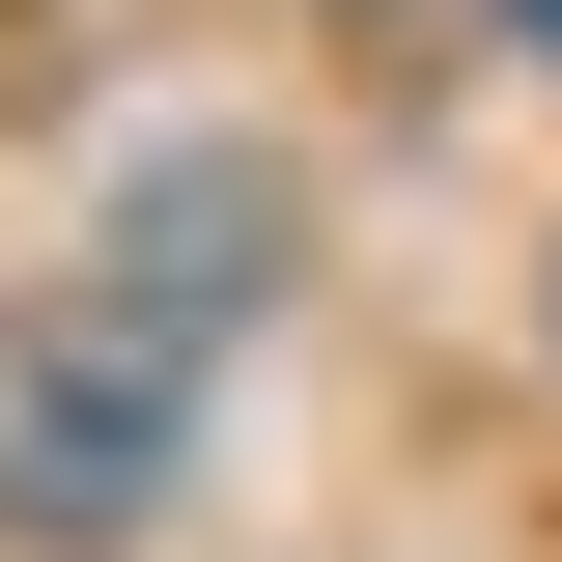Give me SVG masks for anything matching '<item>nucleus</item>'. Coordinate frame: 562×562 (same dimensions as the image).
I'll use <instances>...</instances> for the list:
<instances>
[{"label":"nucleus","instance_id":"obj_1","mask_svg":"<svg viewBox=\"0 0 562 562\" xmlns=\"http://www.w3.org/2000/svg\"><path fill=\"white\" fill-rule=\"evenodd\" d=\"M169 366H198V310H29L0 338V506L29 535H113V506H169Z\"/></svg>","mask_w":562,"mask_h":562},{"label":"nucleus","instance_id":"obj_2","mask_svg":"<svg viewBox=\"0 0 562 562\" xmlns=\"http://www.w3.org/2000/svg\"><path fill=\"white\" fill-rule=\"evenodd\" d=\"M506 57H535V85H562V0H506Z\"/></svg>","mask_w":562,"mask_h":562}]
</instances>
